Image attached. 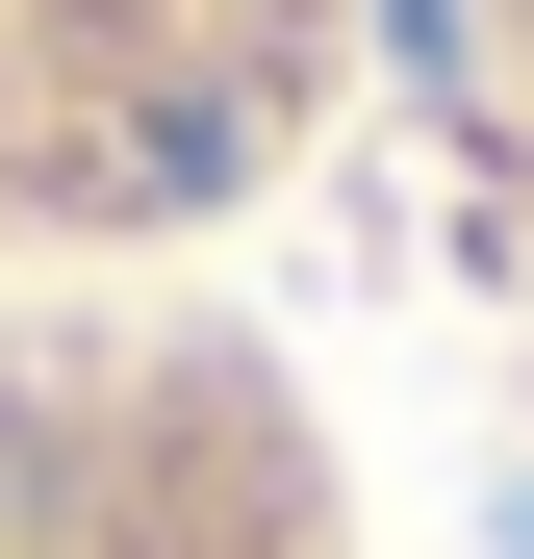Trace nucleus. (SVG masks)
Wrapping results in <instances>:
<instances>
[{
  "mask_svg": "<svg viewBox=\"0 0 534 559\" xmlns=\"http://www.w3.org/2000/svg\"><path fill=\"white\" fill-rule=\"evenodd\" d=\"M0 559H356V457L281 331L178 280H0Z\"/></svg>",
  "mask_w": 534,
  "mask_h": 559,
  "instance_id": "f257e3e1",
  "label": "nucleus"
},
{
  "mask_svg": "<svg viewBox=\"0 0 534 559\" xmlns=\"http://www.w3.org/2000/svg\"><path fill=\"white\" fill-rule=\"evenodd\" d=\"M356 103V0H0V280H153Z\"/></svg>",
  "mask_w": 534,
  "mask_h": 559,
  "instance_id": "f03ea898",
  "label": "nucleus"
},
{
  "mask_svg": "<svg viewBox=\"0 0 534 559\" xmlns=\"http://www.w3.org/2000/svg\"><path fill=\"white\" fill-rule=\"evenodd\" d=\"M407 26H432V51H459V76H484V128L534 153V0H407Z\"/></svg>",
  "mask_w": 534,
  "mask_h": 559,
  "instance_id": "7ed1b4c3",
  "label": "nucleus"
}]
</instances>
